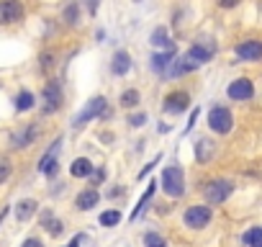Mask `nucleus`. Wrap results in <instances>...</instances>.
Returning a JSON list of instances; mask_svg holds the SVG:
<instances>
[{"label":"nucleus","instance_id":"30","mask_svg":"<svg viewBox=\"0 0 262 247\" xmlns=\"http://www.w3.org/2000/svg\"><path fill=\"white\" fill-rule=\"evenodd\" d=\"M144 123H147V113H144V111L128 116V127H131V129H139V127H144Z\"/></svg>","mask_w":262,"mask_h":247},{"label":"nucleus","instance_id":"33","mask_svg":"<svg viewBox=\"0 0 262 247\" xmlns=\"http://www.w3.org/2000/svg\"><path fill=\"white\" fill-rule=\"evenodd\" d=\"M198 113H201L198 108H195V111L190 113V118H188V127L183 129V134H190V132H193V127H195V123H198Z\"/></svg>","mask_w":262,"mask_h":247},{"label":"nucleus","instance_id":"9","mask_svg":"<svg viewBox=\"0 0 262 247\" xmlns=\"http://www.w3.org/2000/svg\"><path fill=\"white\" fill-rule=\"evenodd\" d=\"M39 134H41L39 132V123H24L18 132L11 134V147L13 150H26V147H31L39 139Z\"/></svg>","mask_w":262,"mask_h":247},{"label":"nucleus","instance_id":"37","mask_svg":"<svg viewBox=\"0 0 262 247\" xmlns=\"http://www.w3.org/2000/svg\"><path fill=\"white\" fill-rule=\"evenodd\" d=\"M239 3H242V0H216V6H219V8H226V11L236 8Z\"/></svg>","mask_w":262,"mask_h":247},{"label":"nucleus","instance_id":"4","mask_svg":"<svg viewBox=\"0 0 262 247\" xmlns=\"http://www.w3.org/2000/svg\"><path fill=\"white\" fill-rule=\"evenodd\" d=\"M206 121H208V129L216 132V134H229L234 129V116H231V111L226 106H213L208 111Z\"/></svg>","mask_w":262,"mask_h":247},{"label":"nucleus","instance_id":"39","mask_svg":"<svg viewBox=\"0 0 262 247\" xmlns=\"http://www.w3.org/2000/svg\"><path fill=\"white\" fill-rule=\"evenodd\" d=\"M8 211H11V206H6L3 211H0V227H3V221H6V216H8Z\"/></svg>","mask_w":262,"mask_h":247},{"label":"nucleus","instance_id":"8","mask_svg":"<svg viewBox=\"0 0 262 247\" xmlns=\"http://www.w3.org/2000/svg\"><path fill=\"white\" fill-rule=\"evenodd\" d=\"M185 54H188V57L201 67V65H206V62H211V59H213V54H216V42H213L211 36H206V39L201 36V39H198V42L185 52Z\"/></svg>","mask_w":262,"mask_h":247},{"label":"nucleus","instance_id":"21","mask_svg":"<svg viewBox=\"0 0 262 247\" xmlns=\"http://www.w3.org/2000/svg\"><path fill=\"white\" fill-rule=\"evenodd\" d=\"M193 70H198V65H195L188 54H183V57H178V59L172 62L170 75H172V77H180V75H188V72H193Z\"/></svg>","mask_w":262,"mask_h":247},{"label":"nucleus","instance_id":"24","mask_svg":"<svg viewBox=\"0 0 262 247\" xmlns=\"http://www.w3.org/2000/svg\"><path fill=\"white\" fill-rule=\"evenodd\" d=\"M155 191H157V183L152 180V183L147 186V191H144V196H142V198L137 201V209H134V211H131V216H128L131 221H134V219H139V214H142V211L147 209V203L152 201V196H155Z\"/></svg>","mask_w":262,"mask_h":247},{"label":"nucleus","instance_id":"36","mask_svg":"<svg viewBox=\"0 0 262 247\" xmlns=\"http://www.w3.org/2000/svg\"><path fill=\"white\" fill-rule=\"evenodd\" d=\"M21 247H44V242H41L39 237H26V239L21 242Z\"/></svg>","mask_w":262,"mask_h":247},{"label":"nucleus","instance_id":"7","mask_svg":"<svg viewBox=\"0 0 262 247\" xmlns=\"http://www.w3.org/2000/svg\"><path fill=\"white\" fill-rule=\"evenodd\" d=\"M59 150H62V137H57L54 142H52V147L41 155V160H39V173L41 175H47V178H57V173H59Z\"/></svg>","mask_w":262,"mask_h":247},{"label":"nucleus","instance_id":"22","mask_svg":"<svg viewBox=\"0 0 262 247\" xmlns=\"http://www.w3.org/2000/svg\"><path fill=\"white\" fill-rule=\"evenodd\" d=\"M242 244L244 247H262V224L249 227L247 232H242Z\"/></svg>","mask_w":262,"mask_h":247},{"label":"nucleus","instance_id":"35","mask_svg":"<svg viewBox=\"0 0 262 247\" xmlns=\"http://www.w3.org/2000/svg\"><path fill=\"white\" fill-rule=\"evenodd\" d=\"M105 180V168H95V173H93V186H100Z\"/></svg>","mask_w":262,"mask_h":247},{"label":"nucleus","instance_id":"26","mask_svg":"<svg viewBox=\"0 0 262 247\" xmlns=\"http://www.w3.org/2000/svg\"><path fill=\"white\" fill-rule=\"evenodd\" d=\"M213 155V142L211 139H198L195 142V160L198 162H208Z\"/></svg>","mask_w":262,"mask_h":247},{"label":"nucleus","instance_id":"16","mask_svg":"<svg viewBox=\"0 0 262 247\" xmlns=\"http://www.w3.org/2000/svg\"><path fill=\"white\" fill-rule=\"evenodd\" d=\"M131 70V54L126 52V49H118L116 54H113V62H111V72L113 75H118V77H123L126 72Z\"/></svg>","mask_w":262,"mask_h":247},{"label":"nucleus","instance_id":"18","mask_svg":"<svg viewBox=\"0 0 262 247\" xmlns=\"http://www.w3.org/2000/svg\"><path fill=\"white\" fill-rule=\"evenodd\" d=\"M36 211H39V201H34V198H24V201L16 203V219H18L21 224H26Z\"/></svg>","mask_w":262,"mask_h":247},{"label":"nucleus","instance_id":"5","mask_svg":"<svg viewBox=\"0 0 262 247\" xmlns=\"http://www.w3.org/2000/svg\"><path fill=\"white\" fill-rule=\"evenodd\" d=\"M105 106H108V100H105V95H93L88 103H85V108L72 118V127L75 129H80V127H85L88 121H93V118H100V113L105 111Z\"/></svg>","mask_w":262,"mask_h":247},{"label":"nucleus","instance_id":"14","mask_svg":"<svg viewBox=\"0 0 262 247\" xmlns=\"http://www.w3.org/2000/svg\"><path fill=\"white\" fill-rule=\"evenodd\" d=\"M39 227H44V232H47L49 237H62V234H64V221L57 219L52 209H44V211L39 214Z\"/></svg>","mask_w":262,"mask_h":247},{"label":"nucleus","instance_id":"27","mask_svg":"<svg viewBox=\"0 0 262 247\" xmlns=\"http://www.w3.org/2000/svg\"><path fill=\"white\" fill-rule=\"evenodd\" d=\"M118 103H121L123 108H137V106L142 103V95H139V90L128 88V90H123V93L118 95Z\"/></svg>","mask_w":262,"mask_h":247},{"label":"nucleus","instance_id":"20","mask_svg":"<svg viewBox=\"0 0 262 247\" xmlns=\"http://www.w3.org/2000/svg\"><path fill=\"white\" fill-rule=\"evenodd\" d=\"M36 106V95L31 93V90H18V95L13 98V108L18 111V113H26V111H31Z\"/></svg>","mask_w":262,"mask_h":247},{"label":"nucleus","instance_id":"10","mask_svg":"<svg viewBox=\"0 0 262 247\" xmlns=\"http://www.w3.org/2000/svg\"><path fill=\"white\" fill-rule=\"evenodd\" d=\"M24 21V3L21 0H0V24L11 26Z\"/></svg>","mask_w":262,"mask_h":247},{"label":"nucleus","instance_id":"25","mask_svg":"<svg viewBox=\"0 0 262 247\" xmlns=\"http://www.w3.org/2000/svg\"><path fill=\"white\" fill-rule=\"evenodd\" d=\"M121 219H123V214H121L118 209H108V211H103V214L98 216V224L105 227V229H111V227H118Z\"/></svg>","mask_w":262,"mask_h":247},{"label":"nucleus","instance_id":"29","mask_svg":"<svg viewBox=\"0 0 262 247\" xmlns=\"http://www.w3.org/2000/svg\"><path fill=\"white\" fill-rule=\"evenodd\" d=\"M144 247H167V239L160 232H144Z\"/></svg>","mask_w":262,"mask_h":247},{"label":"nucleus","instance_id":"17","mask_svg":"<svg viewBox=\"0 0 262 247\" xmlns=\"http://www.w3.org/2000/svg\"><path fill=\"white\" fill-rule=\"evenodd\" d=\"M93 173H95V165L88 157H77L70 165V175L72 178H93Z\"/></svg>","mask_w":262,"mask_h":247},{"label":"nucleus","instance_id":"6","mask_svg":"<svg viewBox=\"0 0 262 247\" xmlns=\"http://www.w3.org/2000/svg\"><path fill=\"white\" fill-rule=\"evenodd\" d=\"M41 100H44L41 111H44L47 116H49V113H57V111L62 108V103H64L62 83H59V80H49V83L44 85V90H41Z\"/></svg>","mask_w":262,"mask_h":247},{"label":"nucleus","instance_id":"1","mask_svg":"<svg viewBox=\"0 0 262 247\" xmlns=\"http://www.w3.org/2000/svg\"><path fill=\"white\" fill-rule=\"evenodd\" d=\"M162 191L170 198H183L185 196V170L180 165H167L162 170Z\"/></svg>","mask_w":262,"mask_h":247},{"label":"nucleus","instance_id":"28","mask_svg":"<svg viewBox=\"0 0 262 247\" xmlns=\"http://www.w3.org/2000/svg\"><path fill=\"white\" fill-rule=\"evenodd\" d=\"M62 21H64L67 26H77V24H80V6H77V3H70V6L62 11Z\"/></svg>","mask_w":262,"mask_h":247},{"label":"nucleus","instance_id":"13","mask_svg":"<svg viewBox=\"0 0 262 247\" xmlns=\"http://www.w3.org/2000/svg\"><path fill=\"white\" fill-rule=\"evenodd\" d=\"M226 95H229L231 100H249V98L254 95V85H252L249 77H236L234 83H229Z\"/></svg>","mask_w":262,"mask_h":247},{"label":"nucleus","instance_id":"32","mask_svg":"<svg viewBox=\"0 0 262 247\" xmlns=\"http://www.w3.org/2000/svg\"><path fill=\"white\" fill-rule=\"evenodd\" d=\"M11 173H13V168H11V160H6V157H0V183H6Z\"/></svg>","mask_w":262,"mask_h":247},{"label":"nucleus","instance_id":"34","mask_svg":"<svg viewBox=\"0 0 262 247\" xmlns=\"http://www.w3.org/2000/svg\"><path fill=\"white\" fill-rule=\"evenodd\" d=\"M52 65H54V54L52 52L41 54V70H52Z\"/></svg>","mask_w":262,"mask_h":247},{"label":"nucleus","instance_id":"11","mask_svg":"<svg viewBox=\"0 0 262 247\" xmlns=\"http://www.w3.org/2000/svg\"><path fill=\"white\" fill-rule=\"evenodd\" d=\"M188 108H190V95L185 90H172L162 100V111L165 113H172V116H178V113H183Z\"/></svg>","mask_w":262,"mask_h":247},{"label":"nucleus","instance_id":"23","mask_svg":"<svg viewBox=\"0 0 262 247\" xmlns=\"http://www.w3.org/2000/svg\"><path fill=\"white\" fill-rule=\"evenodd\" d=\"M149 42H152V44H155L157 49L162 47L165 52H170V49H175V44L170 42V36H167V29H165V26H157V29L152 31V39H149Z\"/></svg>","mask_w":262,"mask_h":247},{"label":"nucleus","instance_id":"40","mask_svg":"<svg viewBox=\"0 0 262 247\" xmlns=\"http://www.w3.org/2000/svg\"><path fill=\"white\" fill-rule=\"evenodd\" d=\"M134 3H142V0H134Z\"/></svg>","mask_w":262,"mask_h":247},{"label":"nucleus","instance_id":"15","mask_svg":"<svg viewBox=\"0 0 262 247\" xmlns=\"http://www.w3.org/2000/svg\"><path fill=\"white\" fill-rule=\"evenodd\" d=\"M98 203H100L98 188H85V191H80V193L75 196V209H77V211H93Z\"/></svg>","mask_w":262,"mask_h":247},{"label":"nucleus","instance_id":"12","mask_svg":"<svg viewBox=\"0 0 262 247\" xmlns=\"http://www.w3.org/2000/svg\"><path fill=\"white\" fill-rule=\"evenodd\" d=\"M234 54H236L242 62H257V59H262V42H259V39L239 42V44L234 47Z\"/></svg>","mask_w":262,"mask_h":247},{"label":"nucleus","instance_id":"41","mask_svg":"<svg viewBox=\"0 0 262 247\" xmlns=\"http://www.w3.org/2000/svg\"><path fill=\"white\" fill-rule=\"evenodd\" d=\"M64 247H70V244H64Z\"/></svg>","mask_w":262,"mask_h":247},{"label":"nucleus","instance_id":"3","mask_svg":"<svg viewBox=\"0 0 262 247\" xmlns=\"http://www.w3.org/2000/svg\"><path fill=\"white\" fill-rule=\"evenodd\" d=\"M206 203H224L231 193H234V183L231 180H224V178H216V180H208L203 188H201Z\"/></svg>","mask_w":262,"mask_h":247},{"label":"nucleus","instance_id":"2","mask_svg":"<svg viewBox=\"0 0 262 247\" xmlns=\"http://www.w3.org/2000/svg\"><path fill=\"white\" fill-rule=\"evenodd\" d=\"M211 219H213V209H211L208 203H193V206H188V209H185V214H183L185 227H188V229H193V232L206 229V227L211 224Z\"/></svg>","mask_w":262,"mask_h":247},{"label":"nucleus","instance_id":"19","mask_svg":"<svg viewBox=\"0 0 262 247\" xmlns=\"http://www.w3.org/2000/svg\"><path fill=\"white\" fill-rule=\"evenodd\" d=\"M172 62H175V49H170V52H157V54H152V70L155 72H167L170 67H172Z\"/></svg>","mask_w":262,"mask_h":247},{"label":"nucleus","instance_id":"38","mask_svg":"<svg viewBox=\"0 0 262 247\" xmlns=\"http://www.w3.org/2000/svg\"><path fill=\"white\" fill-rule=\"evenodd\" d=\"M85 3H88V13L95 16L98 13V0H85Z\"/></svg>","mask_w":262,"mask_h":247},{"label":"nucleus","instance_id":"31","mask_svg":"<svg viewBox=\"0 0 262 247\" xmlns=\"http://www.w3.org/2000/svg\"><path fill=\"white\" fill-rule=\"evenodd\" d=\"M160 160H162V155H157V157H155L152 162H147V165H144V168L139 170V175H137V180H142V178H147V175H149V173H152V170H155V168L160 165Z\"/></svg>","mask_w":262,"mask_h":247}]
</instances>
